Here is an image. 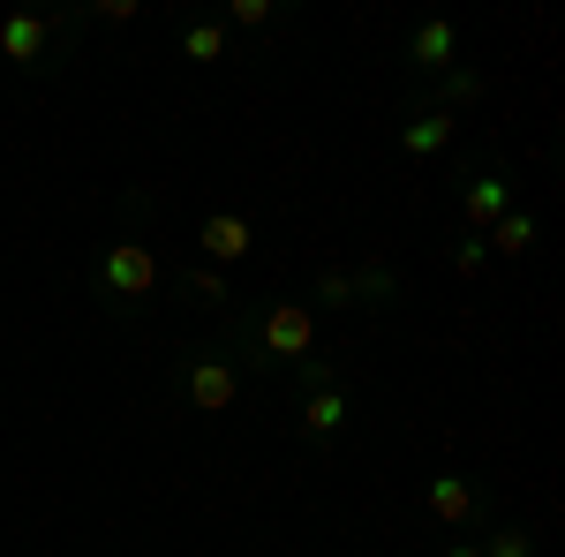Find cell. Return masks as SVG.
<instances>
[{"label": "cell", "instance_id": "14", "mask_svg": "<svg viewBox=\"0 0 565 557\" xmlns=\"http://www.w3.org/2000/svg\"><path fill=\"white\" fill-rule=\"evenodd\" d=\"M181 61H196V68H218V61H234V31L218 23L212 8L181 23Z\"/></svg>", "mask_w": 565, "mask_h": 557}, {"label": "cell", "instance_id": "1", "mask_svg": "<svg viewBox=\"0 0 565 557\" xmlns=\"http://www.w3.org/2000/svg\"><path fill=\"white\" fill-rule=\"evenodd\" d=\"M151 226H159V196L129 181L121 196H114V234L90 249V301H98V317L106 324H143L151 317V301H159V249H151Z\"/></svg>", "mask_w": 565, "mask_h": 557}, {"label": "cell", "instance_id": "17", "mask_svg": "<svg viewBox=\"0 0 565 557\" xmlns=\"http://www.w3.org/2000/svg\"><path fill=\"white\" fill-rule=\"evenodd\" d=\"M476 543H482V557H543L535 527H521V519H498V527H482Z\"/></svg>", "mask_w": 565, "mask_h": 557}, {"label": "cell", "instance_id": "4", "mask_svg": "<svg viewBox=\"0 0 565 557\" xmlns=\"http://www.w3.org/2000/svg\"><path fill=\"white\" fill-rule=\"evenodd\" d=\"M279 392L295 399V429H302L309 452H332L354 429V392H348V377H340V362L309 354V362H295V369L279 377Z\"/></svg>", "mask_w": 565, "mask_h": 557}, {"label": "cell", "instance_id": "2", "mask_svg": "<svg viewBox=\"0 0 565 557\" xmlns=\"http://www.w3.org/2000/svg\"><path fill=\"white\" fill-rule=\"evenodd\" d=\"M218 340L242 354V369L257 385H279L295 362L317 354V309L302 294H264V301H234L218 317Z\"/></svg>", "mask_w": 565, "mask_h": 557}, {"label": "cell", "instance_id": "18", "mask_svg": "<svg viewBox=\"0 0 565 557\" xmlns=\"http://www.w3.org/2000/svg\"><path fill=\"white\" fill-rule=\"evenodd\" d=\"M445 264H452V271H460V279H476L482 264H490V249H482V234H460V242H452V249H445Z\"/></svg>", "mask_w": 565, "mask_h": 557}, {"label": "cell", "instance_id": "13", "mask_svg": "<svg viewBox=\"0 0 565 557\" xmlns=\"http://www.w3.org/2000/svg\"><path fill=\"white\" fill-rule=\"evenodd\" d=\"M212 15L226 23V31H249V39H271V31H295V23H302L295 0H279V8H271V0H226V8H212Z\"/></svg>", "mask_w": 565, "mask_h": 557}, {"label": "cell", "instance_id": "9", "mask_svg": "<svg viewBox=\"0 0 565 557\" xmlns=\"http://www.w3.org/2000/svg\"><path fill=\"white\" fill-rule=\"evenodd\" d=\"M257 257V218L249 212H204L196 226V264H212V271H234V264Z\"/></svg>", "mask_w": 565, "mask_h": 557}, {"label": "cell", "instance_id": "5", "mask_svg": "<svg viewBox=\"0 0 565 557\" xmlns=\"http://www.w3.org/2000/svg\"><path fill=\"white\" fill-rule=\"evenodd\" d=\"M249 385H257V377L242 369V354L226 340H181L174 362H167V392H174L189 415H226Z\"/></svg>", "mask_w": 565, "mask_h": 557}, {"label": "cell", "instance_id": "12", "mask_svg": "<svg viewBox=\"0 0 565 557\" xmlns=\"http://www.w3.org/2000/svg\"><path fill=\"white\" fill-rule=\"evenodd\" d=\"M482 90H490V76H482L476 61H452V68L437 76V84H415V98L460 121V114H476V106H482Z\"/></svg>", "mask_w": 565, "mask_h": 557}, {"label": "cell", "instance_id": "19", "mask_svg": "<svg viewBox=\"0 0 565 557\" xmlns=\"http://www.w3.org/2000/svg\"><path fill=\"white\" fill-rule=\"evenodd\" d=\"M437 557H482V543H476V535H452V543H445Z\"/></svg>", "mask_w": 565, "mask_h": 557}, {"label": "cell", "instance_id": "7", "mask_svg": "<svg viewBox=\"0 0 565 557\" xmlns=\"http://www.w3.org/2000/svg\"><path fill=\"white\" fill-rule=\"evenodd\" d=\"M452 204H460V234H490L498 218L521 204L513 167H505L498 151H460V167H452Z\"/></svg>", "mask_w": 565, "mask_h": 557}, {"label": "cell", "instance_id": "16", "mask_svg": "<svg viewBox=\"0 0 565 557\" xmlns=\"http://www.w3.org/2000/svg\"><path fill=\"white\" fill-rule=\"evenodd\" d=\"M535 234H543V226H535V212H527V204H513V212L482 234V249H498V257H527V249H535Z\"/></svg>", "mask_w": 565, "mask_h": 557}, {"label": "cell", "instance_id": "10", "mask_svg": "<svg viewBox=\"0 0 565 557\" xmlns=\"http://www.w3.org/2000/svg\"><path fill=\"white\" fill-rule=\"evenodd\" d=\"M399 151H407V159H445V151H460V121L437 114V106H423V98L407 90V98H399Z\"/></svg>", "mask_w": 565, "mask_h": 557}, {"label": "cell", "instance_id": "3", "mask_svg": "<svg viewBox=\"0 0 565 557\" xmlns=\"http://www.w3.org/2000/svg\"><path fill=\"white\" fill-rule=\"evenodd\" d=\"M84 31H90L84 8H61V15L15 8V15H0V61H8L15 76H31V84H53V76L76 61Z\"/></svg>", "mask_w": 565, "mask_h": 557}, {"label": "cell", "instance_id": "11", "mask_svg": "<svg viewBox=\"0 0 565 557\" xmlns=\"http://www.w3.org/2000/svg\"><path fill=\"white\" fill-rule=\"evenodd\" d=\"M399 61H407L415 84H437V76L460 61V23H452V15H423V23L407 31V53H399Z\"/></svg>", "mask_w": 565, "mask_h": 557}, {"label": "cell", "instance_id": "15", "mask_svg": "<svg viewBox=\"0 0 565 557\" xmlns=\"http://www.w3.org/2000/svg\"><path fill=\"white\" fill-rule=\"evenodd\" d=\"M174 294H189L196 309H218V317L242 301V294H234V279H226V271H212V264H181V271H174Z\"/></svg>", "mask_w": 565, "mask_h": 557}, {"label": "cell", "instance_id": "6", "mask_svg": "<svg viewBox=\"0 0 565 557\" xmlns=\"http://www.w3.org/2000/svg\"><path fill=\"white\" fill-rule=\"evenodd\" d=\"M309 309H354V317H392L407 301V279L392 264H324L309 279Z\"/></svg>", "mask_w": 565, "mask_h": 557}, {"label": "cell", "instance_id": "8", "mask_svg": "<svg viewBox=\"0 0 565 557\" xmlns=\"http://www.w3.org/2000/svg\"><path fill=\"white\" fill-rule=\"evenodd\" d=\"M423 505H430L437 527H452V535H482V527H498V497H490V482L460 468H437L423 482Z\"/></svg>", "mask_w": 565, "mask_h": 557}]
</instances>
